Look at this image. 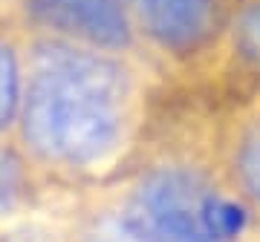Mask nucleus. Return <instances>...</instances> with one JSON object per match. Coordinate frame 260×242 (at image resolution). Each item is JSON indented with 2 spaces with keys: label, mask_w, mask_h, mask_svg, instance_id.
<instances>
[{
  "label": "nucleus",
  "mask_w": 260,
  "mask_h": 242,
  "mask_svg": "<svg viewBox=\"0 0 260 242\" xmlns=\"http://www.w3.org/2000/svg\"><path fill=\"white\" fill-rule=\"evenodd\" d=\"M93 242H150V239L136 228V225L130 222V219H121V222L110 219V222L99 225Z\"/></svg>",
  "instance_id": "nucleus-9"
},
{
  "label": "nucleus",
  "mask_w": 260,
  "mask_h": 242,
  "mask_svg": "<svg viewBox=\"0 0 260 242\" xmlns=\"http://www.w3.org/2000/svg\"><path fill=\"white\" fill-rule=\"evenodd\" d=\"M208 199L211 190L197 176L165 170L142 185L130 222L150 242H208L203 225Z\"/></svg>",
  "instance_id": "nucleus-2"
},
{
  "label": "nucleus",
  "mask_w": 260,
  "mask_h": 242,
  "mask_svg": "<svg viewBox=\"0 0 260 242\" xmlns=\"http://www.w3.org/2000/svg\"><path fill=\"white\" fill-rule=\"evenodd\" d=\"M237 44H240L243 55L260 64V3L243 12L240 26H237Z\"/></svg>",
  "instance_id": "nucleus-7"
},
{
  "label": "nucleus",
  "mask_w": 260,
  "mask_h": 242,
  "mask_svg": "<svg viewBox=\"0 0 260 242\" xmlns=\"http://www.w3.org/2000/svg\"><path fill=\"white\" fill-rule=\"evenodd\" d=\"M145 29L165 47L191 49L217 26V0H130Z\"/></svg>",
  "instance_id": "nucleus-3"
},
{
  "label": "nucleus",
  "mask_w": 260,
  "mask_h": 242,
  "mask_svg": "<svg viewBox=\"0 0 260 242\" xmlns=\"http://www.w3.org/2000/svg\"><path fill=\"white\" fill-rule=\"evenodd\" d=\"M15 101H18V66L9 49L0 47V130L12 118Z\"/></svg>",
  "instance_id": "nucleus-6"
},
{
  "label": "nucleus",
  "mask_w": 260,
  "mask_h": 242,
  "mask_svg": "<svg viewBox=\"0 0 260 242\" xmlns=\"http://www.w3.org/2000/svg\"><path fill=\"white\" fill-rule=\"evenodd\" d=\"M32 12L102 47H121L127 41V20L119 0H32Z\"/></svg>",
  "instance_id": "nucleus-4"
},
{
  "label": "nucleus",
  "mask_w": 260,
  "mask_h": 242,
  "mask_svg": "<svg viewBox=\"0 0 260 242\" xmlns=\"http://www.w3.org/2000/svg\"><path fill=\"white\" fill-rule=\"evenodd\" d=\"M121 69L104 58L49 49L26 101L29 144L58 162H93L119 136Z\"/></svg>",
  "instance_id": "nucleus-1"
},
{
  "label": "nucleus",
  "mask_w": 260,
  "mask_h": 242,
  "mask_svg": "<svg viewBox=\"0 0 260 242\" xmlns=\"http://www.w3.org/2000/svg\"><path fill=\"white\" fill-rule=\"evenodd\" d=\"M203 225H205V236H208V242H229V239H234V236L243 231L246 214H243L240 205L225 202V199H220L217 193H211L208 205H205Z\"/></svg>",
  "instance_id": "nucleus-5"
},
{
  "label": "nucleus",
  "mask_w": 260,
  "mask_h": 242,
  "mask_svg": "<svg viewBox=\"0 0 260 242\" xmlns=\"http://www.w3.org/2000/svg\"><path fill=\"white\" fill-rule=\"evenodd\" d=\"M240 168L246 176V185L251 187V193L260 199V127L251 133L240 153Z\"/></svg>",
  "instance_id": "nucleus-8"
}]
</instances>
